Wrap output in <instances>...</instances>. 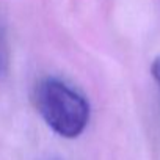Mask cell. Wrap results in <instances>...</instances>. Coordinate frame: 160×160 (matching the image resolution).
I'll return each instance as SVG.
<instances>
[{
  "label": "cell",
  "instance_id": "1",
  "mask_svg": "<svg viewBox=\"0 0 160 160\" xmlns=\"http://www.w3.org/2000/svg\"><path fill=\"white\" fill-rule=\"evenodd\" d=\"M33 102L46 124L60 137L75 138L88 126V101L60 78H42L35 87Z\"/></svg>",
  "mask_w": 160,
  "mask_h": 160
},
{
  "label": "cell",
  "instance_id": "2",
  "mask_svg": "<svg viewBox=\"0 0 160 160\" xmlns=\"http://www.w3.org/2000/svg\"><path fill=\"white\" fill-rule=\"evenodd\" d=\"M151 74H152L154 80L157 82V85L160 88V55L152 61V64H151Z\"/></svg>",
  "mask_w": 160,
  "mask_h": 160
}]
</instances>
